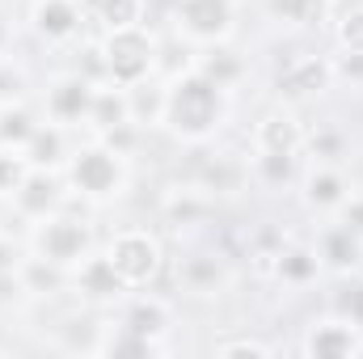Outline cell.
<instances>
[{"label": "cell", "instance_id": "6da1fadb", "mask_svg": "<svg viewBox=\"0 0 363 359\" xmlns=\"http://www.w3.org/2000/svg\"><path fill=\"white\" fill-rule=\"evenodd\" d=\"M228 123V89H220L211 77L199 68H186L165 81V101H161V123L182 144H211L220 127Z\"/></svg>", "mask_w": 363, "mask_h": 359}, {"label": "cell", "instance_id": "7a4b0ae2", "mask_svg": "<svg viewBox=\"0 0 363 359\" xmlns=\"http://www.w3.org/2000/svg\"><path fill=\"white\" fill-rule=\"evenodd\" d=\"M97 55H101V81L123 89H135L161 72V43L148 26L106 30L97 43Z\"/></svg>", "mask_w": 363, "mask_h": 359}, {"label": "cell", "instance_id": "3957f363", "mask_svg": "<svg viewBox=\"0 0 363 359\" xmlns=\"http://www.w3.org/2000/svg\"><path fill=\"white\" fill-rule=\"evenodd\" d=\"M64 182L72 194H81L89 203H114L127 190V157L93 136L81 148H72V157L64 165Z\"/></svg>", "mask_w": 363, "mask_h": 359}, {"label": "cell", "instance_id": "277c9868", "mask_svg": "<svg viewBox=\"0 0 363 359\" xmlns=\"http://www.w3.org/2000/svg\"><path fill=\"white\" fill-rule=\"evenodd\" d=\"M106 258L114 263V270L123 275V283L131 292H144L161 279L165 270V245L157 233L148 228H118L110 241H106Z\"/></svg>", "mask_w": 363, "mask_h": 359}, {"label": "cell", "instance_id": "5b68a950", "mask_svg": "<svg viewBox=\"0 0 363 359\" xmlns=\"http://www.w3.org/2000/svg\"><path fill=\"white\" fill-rule=\"evenodd\" d=\"M30 254H38V258L55 263V267L72 270L85 254H93V228L85 220H77V216H68V211L60 207L55 216H47V220L34 224V233H30Z\"/></svg>", "mask_w": 363, "mask_h": 359}, {"label": "cell", "instance_id": "8992f818", "mask_svg": "<svg viewBox=\"0 0 363 359\" xmlns=\"http://www.w3.org/2000/svg\"><path fill=\"white\" fill-rule=\"evenodd\" d=\"M174 30L194 47L228 43L237 30V0H174Z\"/></svg>", "mask_w": 363, "mask_h": 359}, {"label": "cell", "instance_id": "52a82bcc", "mask_svg": "<svg viewBox=\"0 0 363 359\" xmlns=\"http://www.w3.org/2000/svg\"><path fill=\"white\" fill-rule=\"evenodd\" d=\"M300 355L308 359H359L363 355V326L347 313H330L304 326Z\"/></svg>", "mask_w": 363, "mask_h": 359}, {"label": "cell", "instance_id": "ba28073f", "mask_svg": "<svg viewBox=\"0 0 363 359\" xmlns=\"http://www.w3.org/2000/svg\"><path fill=\"white\" fill-rule=\"evenodd\" d=\"M93 89H97V81L85 77V72H64V77H55V81L47 85V93H43L47 118L60 123V127H85L89 106H93Z\"/></svg>", "mask_w": 363, "mask_h": 359}, {"label": "cell", "instance_id": "9c48e42d", "mask_svg": "<svg viewBox=\"0 0 363 359\" xmlns=\"http://www.w3.org/2000/svg\"><path fill=\"white\" fill-rule=\"evenodd\" d=\"M13 207L30 224L55 216L60 207H68V182H64V174L60 170H30L26 182L13 190Z\"/></svg>", "mask_w": 363, "mask_h": 359}, {"label": "cell", "instance_id": "30bf717a", "mask_svg": "<svg viewBox=\"0 0 363 359\" xmlns=\"http://www.w3.org/2000/svg\"><path fill=\"white\" fill-rule=\"evenodd\" d=\"M325 89H334V64L325 55H296L291 64H283V72L274 77V93L296 106V101H313Z\"/></svg>", "mask_w": 363, "mask_h": 359}, {"label": "cell", "instance_id": "8fae6325", "mask_svg": "<svg viewBox=\"0 0 363 359\" xmlns=\"http://www.w3.org/2000/svg\"><path fill=\"white\" fill-rule=\"evenodd\" d=\"M68 287L81 296V300H89V304H118V300H127V283H123V275L114 270V263L106 258V250L101 254H85L77 267H72V279H68Z\"/></svg>", "mask_w": 363, "mask_h": 359}, {"label": "cell", "instance_id": "7c38bea8", "mask_svg": "<svg viewBox=\"0 0 363 359\" xmlns=\"http://www.w3.org/2000/svg\"><path fill=\"white\" fill-rule=\"evenodd\" d=\"M304 123L296 118L291 106H274L267 110L258 123H254V153H267V157H300L304 153Z\"/></svg>", "mask_w": 363, "mask_h": 359}, {"label": "cell", "instance_id": "4fadbf2b", "mask_svg": "<svg viewBox=\"0 0 363 359\" xmlns=\"http://www.w3.org/2000/svg\"><path fill=\"white\" fill-rule=\"evenodd\" d=\"M85 26V0H30V30L51 43L64 47L81 34Z\"/></svg>", "mask_w": 363, "mask_h": 359}, {"label": "cell", "instance_id": "5bb4252c", "mask_svg": "<svg viewBox=\"0 0 363 359\" xmlns=\"http://www.w3.org/2000/svg\"><path fill=\"white\" fill-rule=\"evenodd\" d=\"M347 194H351V182L334 161H313L300 174V199L313 216H334L347 203Z\"/></svg>", "mask_w": 363, "mask_h": 359}, {"label": "cell", "instance_id": "9a60e30c", "mask_svg": "<svg viewBox=\"0 0 363 359\" xmlns=\"http://www.w3.org/2000/svg\"><path fill=\"white\" fill-rule=\"evenodd\" d=\"M313 250L321 258V270H330V275H355L363 267V237L355 228H347L342 220H330L317 233Z\"/></svg>", "mask_w": 363, "mask_h": 359}, {"label": "cell", "instance_id": "2e32d148", "mask_svg": "<svg viewBox=\"0 0 363 359\" xmlns=\"http://www.w3.org/2000/svg\"><path fill=\"white\" fill-rule=\"evenodd\" d=\"M131 123H135V114H131V89L110 85V81H97L89 118H85L89 136L101 140V136H110V131H118V127H131ZM135 127H140V123H135Z\"/></svg>", "mask_w": 363, "mask_h": 359}, {"label": "cell", "instance_id": "e0dca14e", "mask_svg": "<svg viewBox=\"0 0 363 359\" xmlns=\"http://www.w3.org/2000/svg\"><path fill=\"white\" fill-rule=\"evenodd\" d=\"M123 326H131L135 334H144V338H152V343L165 347V338H169V330H174V309H169V300H161V296H135V300L123 309Z\"/></svg>", "mask_w": 363, "mask_h": 359}, {"label": "cell", "instance_id": "ac0fdd59", "mask_svg": "<svg viewBox=\"0 0 363 359\" xmlns=\"http://www.w3.org/2000/svg\"><path fill=\"white\" fill-rule=\"evenodd\" d=\"M26 157H30V165L34 170H64L68 165V127H60V123H38L34 127V136L26 140Z\"/></svg>", "mask_w": 363, "mask_h": 359}, {"label": "cell", "instance_id": "d6986e66", "mask_svg": "<svg viewBox=\"0 0 363 359\" xmlns=\"http://www.w3.org/2000/svg\"><path fill=\"white\" fill-rule=\"evenodd\" d=\"M317 275H321V258H317V250L313 245H304V241H291V245H283L279 250V263H274V283H283V287H308V283H317Z\"/></svg>", "mask_w": 363, "mask_h": 359}, {"label": "cell", "instance_id": "ffe728a7", "mask_svg": "<svg viewBox=\"0 0 363 359\" xmlns=\"http://www.w3.org/2000/svg\"><path fill=\"white\" fill-rule=\"evenodd\" d=\"M178 279H182L186 292H194V296H211V292L224 287L228 270H224V258H216V254H190V258H182L178 263Z\"/></svg>", "mask_w": 363, "mask_h": 359}, {"label": "cell", "instance_id": "44dd1931", "mask_svg": "<svg viewBox=\"0 0 363 359\" xmlns=\"http://www.w3.org/2000/svg\"><path fill=\"white\" fill-rule=\"evenodd\" d=\"M194 68L203 72V77H211L220 89H237L241 81H245V60L228 47V43H216V47H207L199 60H194Z\"/></svg>", "mask_w": 363, "mask_h": 359}, {"label": "cell", "instance_id": "7402d4cb", "mask_svg": "<svg viewBox=\"0 0 363 359\" xmlns=\"http://www.w3.org/2000/svg\"><path fill=\"white\" fill-rule=\"evenodd\" d=\"M267 17L283 26H300V30H317L330 21V0H262Z\"/></svg>", "mask_w": 363, "mask_h": 359}, {"label": "cell", "instance_id": "603a6c76", "mask_svg": "<svg viewBox=\"0 0 363 359\" xmlns=\"http://www.w3.org/2000/svg\"><path fill=\"white\" fill-rule=\"evenodd\" d=\"M21 279H26V292H30V296H60V292L68 287L72 270L55 267V263H47V258H38V254H26V258H21Z\"/></svg>", "mask_w": 363, "mask_h": 359}, {"label": "cell", "instance_id": "cb8c5ba5", "mask_svg": "<svg viewBox=\"0 0 363 359\" xmlns=\"http://www.w3.org/2000/svg\"><path fill=\"white\" fill-rule=\"evenodd\" d=\"M157 351H165L161 343H152V338H144V334H135L131 326H106L101 330V347H97V355H110V359H127V355H157Z\"/></svg>", "mask_w": 363, "mask_h": 359}, {"label": "cell", "instance_id": "d4e9b609", "mask_svg": "<svg viewBox=\"0 0 363 359\" xmlns=\"http://www.w3.org/2000/svg\"><path fill=\"white\" fill-rule=\"evenodd\" d=\"M34 127H38V118L30 114L26 101H0V144L4 148H26Z\"/></svg>", "mask_w": 363, "mask_h": 359}, {"label": "cell", "instance_id": "484cf974", "mask_svg": "<svg viewBox=\"0 0 363 359\" xmlns=\"http://www.w3.org/2000/svg\"><path fill=\"white\" fill-rule=\"evenodd\" d=\"M334 43L342 55H363V0H351L347 9H338L334 17Z\"/></svg>", "mask_w": 363, "mask_h": 359}, {"label": "cell", "instance_id": "4316f807", "mask_svg": "<svg viewBox=\"0 0 363 359\" xmlns=\"http://www.w3.org/2000/svg\"><path fill=\"white\" fill-rule=\"evenodd\" d=\"M101 30H123V26H144V0H85Z\"/></svg>", "mask_w": 363, "mask_h": 359}, {"label": "cell", "instance_id": "83f0119b", "mask_svg": "<svg viewBox=\"0 0 363 359\" xmlns=\"http://www.w3.org/2000/svg\"><path fill=\"white\" fill-rule=\"evenodd\" d=\"M34 165H30V157H26V148H4L0 144V199H13V190L26 182Z\"/></svg>", "mask_w": 363, "mask_h": 359}, {"label": "cell", "instance_id": "f1b7e54d", "mask_svg": "<svg viewBox=\"0 0 363 359\" xmlns=\"http://www.w3.org/2000/svg\"><path fill=\"white\" fill-rule=\"evenodd\" d=\"M203 211H207V199L199 190H169V199H165V220L169 224H194Z\"/></svg>", "mask_w": 363, "mask_h": 359}, {"label": "cell", "instance_id": "f546056e", "mask_svg": "<svg viewBox=\"0 0 363 359\" xmlns=\"http://www.w3.org/2000/svg\"><path fill=\"white\" fill-rule=\"evenodd\" d=\"M211 355H220V359H237V355L271 359L274 347H271V343H262V338H254V334H237V338H224V343H216V347H211Z\"/></svg>", "mask_w": 363, "mask_h": 359}, {"label": "cell", "instance_id": "4dcf8cb0", "mask_svg": "<svg viewBox=\"0 0 363 359\" xmlns=\"http://www.w3.org/2000/svg\"><path fill=\"white\" fill-rule=\"evenodd\" d=\"M291 157H267V153H254V174L258 182H267V186H283V182L291 178Z\"/></svg>", "mask_w": 363, "mask_h": 359}, {"label": "cell", "instance_id": "1f68e13d", "mask_svg": "<svg viewBox=\"0 0 363 359\" xmlns=\"http://www.w3.org/2000/svg\"><path fill=\"white\" fill-rule=\"evenodd\" d=\"M21 300H30L26 279H21V267L17 270H0V309H4V304H21Z\"/></svg>", "mask_w": 363, "mask_h": 359}, {"label": "cell", "instance_id": "d6a6232c", "mask_svg": "<svg viewBox=\"0 0 363 359\" xmlns=\"http://www.w3.org/2000/svg\"><path fill=\"white\" fill-rule=\"evenodd\" d=\"M334 220H342L347 228H355V233L363 237V194H355V190H351V194H347V203L334 211Z\"/></svg>", "mask_w": 363, "mask_h": 359}, {"label": "cell", "instance_id": "836d02e7", "mask_svg": "<svg viewBox=\"0 0 363 359\" xmlns=\"http://www.w3.org/2000/svg\"><path fill=\"white\" fill-rule=\"evenodd\" d=\"M330 64H334V81L363 85V55H338V60H330Z\"/></svg>", "mask_w": 363, "mask_h": 359}, {"label": "cell", "instance_id": "e575fe53", "mask_svg": "<svg viewBox=\"0 0 363 359\" xmlns=\"http://www.w3.org/2000/svg\"><path fill=\"white\" fill-rule=\"evenodd\" d=\"M21 258H26V254H21V245H17L9 233H0V270H17V267H21Z\"/></svg>", "mask_w": 363, "mask_h": 359}, {"label": "cell", "instance_id": "d590c367", "mask_svg": "<svg viewBox=\"0 0 363 359\" xmlns=\"http://www.w3.org/2000/svg\"><path fill=\"white\" fill-rule=\"evenodd\" d=\"M342 313H347L351 321H359V326H363V283L347 296V300H342Z\"/></svg>", "mask_w": 363, "mask_h": 359}, {"label": "cell", "instance_id": "8d00e7d4", "mask_svg": "<svg viewBox=\"0 0 363 359\" xmlns=\"http://www.w3.org/2000/svg\"><path fill=\"white\" fill-rule=\"evenodd\" d=\"M9 38H13V30H9V17H4V13H0V51H4V47H9Z\"/></svg>", "mask_w": 363, "mask_h": 359}]
</instances>
